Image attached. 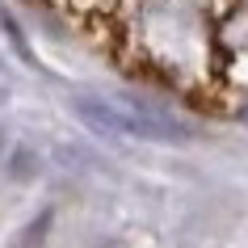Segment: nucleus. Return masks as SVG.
Returning <instances> with one entry per match:
<instances>
[{
    "label": "nucleus",
    "mask_w": 248,
    "mask_h": 248,
    "mask_svg": "<svg viewBox=\"0 0 248 248\" xmlns=\"http://www.w3.org/2000/svg\"><path fill=\"white\" fill-rule=\"evenodd\" d=\"M72 114L97 135H122V139H147V143H194V126L172 118L169 109L139 101H114V97H93L76 93Z\"/></svg>",
    "instance_id": "f257e3e1"
},
{
    "label": "nucleus",
    "mask_w": 248,
    "mask_h": 248,
    "mask_svg": "<svg viewBox=\"0 0 248 248\" xmlns=\"http://www.w3.org/2000/svg\"><path fill=\"white\" fill-rule=\"evenodd\" d=\"M51 227H55V210L46 206L42 215H34V219L26 223V232L17 235L13 248H42V244H46V235H51Z\"/></svg>",
    "instance_id": "f03ea898"
},
{
    "label": "nucleus",
    "mask_w": 248,
    "mask_h": 248,
    "mask_svg": "<svg viewBox=\"0 0 248 248\" xmlns=\"http://www.w3.org/2000/svg\"><path fill=\"white\" fill-rule=\"evenodd\" d=\"M0 30H4V34L13 38L17 55H21V59H26V63H30V42H26V34H21V26H17V21H13V13H4V9H0Z\"/></svg>",
    "instance_id": "7ed1b4c3"
},
{
    "label": "nucleus",
    "mask_w": 248,
    "mask_h": 248,
    "mask_svg": "<svg viewBox=\"0 0 248 248\" xmlns=\"http://www.w3.org/2000/svg\"><path fill=\"white\" fill-rule=\"evenodd\" d=\"M0 164H4V131H0Z\"/></svg>",
    "instance_id": "20e7f679"
},
{
    "label": "nucleus",
    "mask_w": 248,
    "mask_h": 248,
    "mask_svg": "<svg viewBox=\"0 0 248 248\" xmlns=\"http://www.w3.org/2000/svg\"><path fill=\"white\" fill-rule=\"evenodd\" d=\"M240 4H244V9H248V0H240Z\"/></svg>",
    "instance_id": "39448f33"
}]
</instances>
